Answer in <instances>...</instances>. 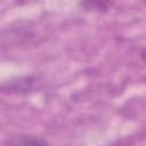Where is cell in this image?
Masks as SVG:
<instances>
[{
    "mask_svg": "<svg viewBox=\"0 0 146 146\" xmlns=\"http://www.w3.org/2000/svg\"><path fill=\"white\" fill-rule=\"evenodd\" d=\"M113 2L114 0H80V6L88 11L105 13L112 7Z\"/></svg>",
    "mask_w": 146,
    "mask_h": 146,
    "instance_id": "6da1fadb",
    "label": "cell"
},
{
    "mask_svg": "<svg viewBox=\"0 0 146 146\" xmlns=\"http://www.w3.org/2000/svg\"><path fill=\"white\" fill-rule=\"evenodd\" d=\"M7 144L10 145H43L47 144V140L41 139L39 137L33 136H17L13 137L7 141Z\"/></svg>",
    "mask_w": 146,
    "mask_h": 146,
    "instance_id": "7a4b0ae2",
    "label": "cell"
}]
</instances>
